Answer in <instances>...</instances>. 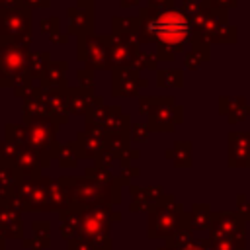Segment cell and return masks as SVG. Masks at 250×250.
Masks as SVG:
<instances>
[{
  "instance_id": "obj_1",
  "label": "cell",
  "mask_w": 250,
  "mask_h": 250,
  "mask_svg": "<svg viewBox=\"0 0 250 250\" xmlns=\"http://www.w3.org/2000/svg\"><path fill=\"white\" fill-rule=\"evenodd\" d=\"M154 35L168 45H178L189 35V21L180 12H164L152 21Z\"/></svg>"
},
{
  "instance_id": "obj_2",
  "label": "cell",
  "mask_w": 250,
  "mask_h": 250,
  "mask_svg": "<svg viewBox=\"0 0 250 250\" xmlns=\"http://www.w3.org/2000/svg\"><path fill=\"white\" fill-rule=\"evenodd\" d=\"M0 2H2V0H0Z\"/></svg>"
}]
</instances>
